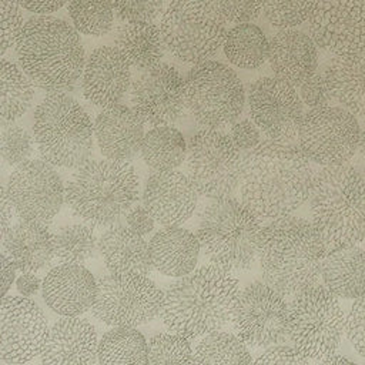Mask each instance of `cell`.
I'll return each mask as SVG.
<instances>
[{
    "instance_id": "6da1fadb",
    "label": "cell",
    "mask_w": 365,
    "mask_h": 365,
    "mask_svg": "<svg viewBox=\"0 0 365 365\" xmlns=\"http://www.w3.org/2000/svg\"><path fill=\"white\" fill-rule=\"evenodd\" d=\"M315 173L302 148L267 140L242 155L240 194L261 220L291 215L309 200Z\"/></svg>"
},
{
    "instance_id": "7a4b0ae2",
    "label": "cell",
    "mask_w": 365,
    "mask_h": 365,
    "mask_svg": "<svg viewBox=\"0 0 365 365\" xmlns=\"http://www.w3.org/2000/svg\"><path fill=\"white\" fill-rule=\"evenodd\" d=\"M240 294L232 272L214 264L202 265L167 287L160 317L168 331L200 338L232 322Z\"/></svg>"
},
{
    "instance_id": "3957f363",
    "label": "cell",
    "mask_w": 365,
    "mask_h": 365,
    "mask_svg": "<svg viewBox=\"0 0 365 365\" xmlns=\"http://www.w3.org/2000/svg\"><path fill=\"white\" fill-rule=\"evenodd\" d=\"M327 247L312 224L285 215L262 227L258 262L262 279L284 297H294L322 278Z\"/></svg>"
},
{
    "instance_id": "277c9868",
    "label": "cell",
    "mask_w": 365,
    "mask_h": 365,
    "mask_svg": "<svg viewBox=\"0 0 365 365\" xmlns=\"http://www.w3.org/2000/svg\"><path fill=\"white\" fill-rule=\"evenodd\" d=\"M14 46L20 67L41 88L63 91L83 76L86 51L81 37L61 19L48 14L30 17Z\"/></svg>"
},
{
    "instance_id": "5b68a950",
    "label": "cell",
    "mask_w": 365,
    "mask_h": 365,
    "mask_svg": "<svg viewBox=\"0 0 365 365\" xmlns=\"http://www.w3.org/2000/svg\"><path fill=\"white\" fill-rule=\"evenodd\" d=\"M140 197V178L128 161L88 160L73 173L66 187L70 210L94 228L125 221Z\"/></svg>"
},
{
    "instance_id": "8992f818",
    "label": "cell",
    "mask_w": 365,
    "mask_h": 365,
    "mask_svg": "<svg viewBox=\"0 0 365 365\" xmlns=\"http://www.w3.org/2000/svg\"><path fill=\"white\" fill-rule=\"evenodd\" d=\"M311 221L327 251L356 245L365 238V178L348 164L327 165L309 195Z\"/></svg>"
},
{
    "instance_id": "52a82bcc",
    "label": "cell",
    "mask_w": 365,
    "mask_h": 365,
    "mask_svg": "<svg viewBox=\"0 0 365 365\" xmlns=\"http://www.w3.org/2000/svg\"><path fill=\"white\" fill-rule=\"evenodd\" d=\"M261 218L242 200L211 198L201 210L197 237L208 261L230 272L252 268L258 258Z\"/></svg>"
},
{
    "instance_id": "ba28073f",
    "label": "cell",
    "mask_w": 365,
    "mask_h": 365,
    "mask_svg": "<svg viewBox=\"0 0 365 365\" xmlns=\"http://www.w3.org/2000/svg\"><path fill=\"white\" fill-rule=\"evenodd\" d=\"M33 135L40 158L68 170H76L90 160L96 138L88 113L63 91H51L38 103Z\"/></svg>"
},
{
    "instance_id": "9c48e42d",
    "label": "cell",
    "mask_w": 365,
    "mask_h": 365,
    "mask_svg": "<svg viewBox=\"0 0 365 365\" xmlns=\"http://www.w3.org/2000/svg\"><path fill=\"white\" fill-rule=\"evenodd\" d=\"M227 20L214 0H171L160 29L168 53L185 64L210 60L224 44Z\"/></svg>"
},
{
    "instance_id": "30bf717a",
    "label": "cell",
    "mask_w": 365,
    "mask_h": 365,
    "mask_svg": "<svg viewBox=\"0 0 365 365\" xmlns=\"http://www.w3.org/2000/svg\"><path fill=\"white\" fill-rule=\"evenodd\" d=\"M345 321L338 295L325 285L308 287L288 304L289 339L304 356L317 362L336 352Z\"/></svg>"
},
{
    "instance_id": "8fae6325",
    "label": "cell",
    "mask_w": 365,
    "mask_h": 365,
    "mask_svg": "<svg viewBox=\"0 0 365 365\" xmlns=\"http://www.w3.org/2000/svg\"><path fill=\"white\" fill-rule=\"evenodd\" d=\"M185 104L202 128L220 130L242 114L245 88L231 67L207 60L194 64L185 77Z\"/></svg>"
},
{
    "instance_id": "7c38bea8",
    "label": "cell",
    "mask_w": 365,
    "mask_h": 365,
    "mask_svg": "<svg viewBox=\"0 0 365 365\" xmlns=\"http://www.w3.org/2000/svg\"><path fill=\"white\" fill-rule=\"evenodd\" d=\"M97 285L91 314L106 325H145L161 311L164 292L144 274L108 271Z\"/></svg>"
},
{
    "instance_id": "4fadbf2b",
    "label": "cell",
    "mask_w": 365,
    "mask_h": 365,
    "mask_svg": "<svg viewBox=\"0 0 365 365\" xmlns=\"http://www.w3.org/2000/svg\"><path fill=\"white\" fill-rule=\"evenodd\" d=\"M242 155L230 135L204 128L195 133L187 147V175L201 195L231 197L240 187Z\"/></svg>"
},
{
    "instance_id": "5bb4252c",
    "label": "cell",
    "mask_w": 365,
    "mask_h": 365,
    "mask_svg": "<svg viewBox=\"0 0 365 365\" xmlns=\"http://www.w3.org/2000/svg\"><path fill=\"white\" fill-rule=\"evenodd\" d=\"M359 133L356 117L341 106L309 108L298 131V144L317 164L342 165L358 150Z\"/></svg>"
},
{
    "instance_id": "9a60e30c",
    "label": "cell",
    "mask_w": 365,
    "mask_h": 365,
    "mask_svg": "<svg viewBox=\"0 0 365 365\" xmlns=\"http://www.w3.org/2000/svg\"><path fill=\"white\" fill-rule=\"evenodd\" d=\"M232 327L250 346L268 348L284 342L288 334V304L281 292L265 281L247 285L238 298Z\"/></svg>"
},
{
    "instance_id": "2e32d148",
    "label": "cell",
    "mask_w": 365,
    "mask_h": 365,
    "mask_svg": "<svg viewBox=\"0 0 365 365\" xmlns=\"http://www.w3.org/2000/svg\"><path fill=\"white\" fill-rule=\"evenodd\" d=\"M248 111L258 128L275 141L292 143L305 115L295 86L274 76L257 78L248 90Z\"/></svg>"
},
{
    "instance_id": "e0dca14e",
    "label": "cell",
    "mask_w": 365,
    "mask_h": 365,
    "mask_svg": "<svg viewBox=\"0 0 365 365\" xmlns=\"http://www.w3.org/2000/svg\"><path fill=\"white\" fill-rule=\"evenodd\" d=\"M6 188L20 218L47 225L58 214L66 200L60 174L43 158L29 160L14 168Z\"/></svg>"
},
{
    "instance_id": "ac0fdd59",
    "label": "cell",
    "mask_w": 365,
    "mask_h": 365,
    "mask_svg": "<svg viewBox=\"0 0 365 365\" xmlns=\"http://www.w3.org/2000/svg\"><path fill=\"white\" fill-rule=\"evenodd\" d=\"M133 110L153 127L171 125L178 121L185 110V78L167 63H158L133 80L130 88Z\"/></svg>"
},
{
    "instance_id": "d6986e66",
    "label": "cell",
    "mask_w": 365,
    "mask_h": 365,
    "mask_svg": "<svg viewBox=\"0 0 365 365\" xmlns=\"http://www.w3.org/2000/svg\"><path fill=\"white\" fill-rule=\"evenodd\" d=\"M50 334L44 311L27 297L1 298L0 359L10 365L26 364L41 355Z\"/></svg>"
},
{
    "instance_id": "ffe728a7",
    "label": "cell",
    "mask_w": 365,
    "mask_h": 365,
    "mask_svg": "<svg viewBox=\"0 0 365 365\" xmlns=\"http://www.w3.org/2000/svg\"><path fill=\"white\" fill-rule=\"evenodd\" d=\"M308 33L332 56L365 53V0H315Z\"/></svg>"
},
{
    "instance_id": "44dd1931",
    "label": "cell",
    "mask_w": 365,
    "mask_h": 365,
    "mask_svg": "<svg viewBox=\"0 0 365 365\" xmlns=\"http://www.w3.org/2000/svg\"><path fill=\"white\" fill-rule=\"evenodd\" d=\"M198 195L190 177L181 171H155L145 181L143 204L155 222L181 225L195 211Z\"/></svg>"
},
{
    "instance_id": "7402d4cb",
    "label": "cell",
    "mask_w": 365,
    "mask_h": 365,
    "mask_svg": "<svg viewBox=\"0 0 365 365\" xmlns=\"http://www.w3.org/2000/svg\"><path fill=\"white\" fill-rule=\"evenodd\" d=\"M131 83V64L114 46L98 47L86 60L81 88L91 104L103 108L118 104Z\"/></svg>"
},
{
    "instance_id": "603a6c76",
    "label": "cell",
    "mask_w": 365,
    "mask_h": 365,
    "mask_svg": "<svg viewBox=\"0 0 365 365\" xmlns=\"http://www.w3.org/2000/svg\"><path fill=\"white\" fill-rule=\"evenodd\" d=\"M97 289V278L87 268L61 262L47 271L41 295L46 305L58 315L78 317L91 309Z\"/></svg>"
},
{
    "instance_id": "cb8c5ba5",
    "label": "cell",
    "mask_w": 365,
    "mask_h": 365,
    "mask_svg": "<svg viewBox=\"0 0 365 365\" xmlns=\"http://www.w3.org/2000/svg\"><path fill=\"white\" fill-rule=\"evenodd\" d=\"M144 124L133 107L123 104L104 107L94 121V134L101 154L130 163L141 151Z\"/></svg>"
},
{
    "instance_id": "d4e9b609",
    "label": "cell",
    "mask_w": 365,
    "mask_h": 365,
    "mask_svg": "<svg viewBox=\"0 0 365 365\" xmlns=\"http://www.w3.org/2000/svg\"><path fill=\"white\" fill-rule=\"evenodd\" d=\"M98 339L94 325L80 317H63L50 328L41 362L46 365H86L97 358Z\"/></svg>"
},
{
    "instance_id": "484cf974",
    "label": "cell",
    "mask_w": 365,
    "mask_h": 365,
    "mask_svg": "<svg viewBox=\"0 0 365 365\" xmlns=\"http://www.w3.org/2000/svg\"><path fill=\"white\" fill-rule=\"evenodd\" d=\"M269 68L274 76L299 87L318 70V46L297 29H279L269 40Z\"/></svg>"
},
{
    "instance_id": "4316f807",
    "label": "cell",
    "mask_w": 365,
    "mask_h": 365,
    "mask_svg": "<svg viewBox=\"0 0 365 365\" xmlns=\"http://www.w3.org/2000/svg\"><path fill=\"white\" fill-rule=\"evenodd\" d=\"M1 240L3 252L20 272L44 271L56 258L54 237L47 224L21 218Z\"/></svg>"
},
{
    "instance_id": "83f0119b",
    "label": "cell",
    "mask_w": 365,
    "mask_h": 365,
    "mask_svg": "<svg viewBox=\"0 0 365 365\" xmlns=\"http://www.w3.org/2000/svg\"><path fill=\"white\" fill-rule=\"evenodd\" d=\"M98 250L108 271L148 275L154 269L150 244L128 225L106 228L98 238Z\"/></svg>"
},
{
    "instance_id": "f1b7e54d",
    "label": "cell",
    "mask_w": 365,
    "mask_h": 365,
    "mask_svg": "<svg viewBox=\"0 0 365 365\" xmlns=\"http://www.w3.org/2000/svg\"><path fill=\"white\" fill-rule=\"evenodd\" d=\"M148 244L154 268L160 274L178 278L195 269L201 244L192 231L167 225L157 231Z\"/></svg>"
},
{
    "instance_id": "f546056e",
    "label": "cell",
    "mask_w": 365,
    "mask_h": 365,
    "mask_svg": "<svg viewBox=\"0 0 365 365\" xmlns=\"http://www.w3.org/2000/svg\"><path fill=\"white\" fill-rule=\"evenodd\" d=\"M324 74L334 101L365 120V53L334 56Z\"/></svg>"
},
{
    "instance_id": "4dcf8cb0",
    "label": "cell",
    "mask_w": 365,
    "mask_h": 365,
    "mask_svg": "<svg viewBox=\"0 0 365 365\" xmlns=\"http://www.w3.org/2000/svg\"><path fill=\"white\" fill-rule=\"evenodd\" d=\"M322 281L339 298L362 297L365 294V250L349 245L327 251L322 261Z\"/></svg>"
},
{
    "instance_id": "1f68e13d",
    "label": "cell",
    "mask_w": 365,
    "mask_h": 365,
    "mask_svg": "<svg viewBox=\"0 0 365 365\" xmlns=\"http://www.w3.org/2000/svg\"><path fill=\"white\" fill-rule=\"evenodd\" d=\"M113 43L137 70H145L161 63L167 50L161 29L153 21H123L115 27Z\"/></svg>"
},
{
    "instance_id": "d6a6232c",
    "label": "cell",
    "mask_w": 365,
    "mask_h": 365,
    "mask_svg": "<svg viewBox=\"0 0 365 365\" xmlns=\"http://www.w3.org/2000/svg\"><path fill=\"white\" fill-rule=\"evenodd\" d=\"M222 47L228 61L244 70L259 68L269 56V40L262 29L251 21L231 27L227 31Z\"/></svg>"
},
{
    "instance_id": "836d02e7",
    "label": "cell",
    "mask_w": 365,
    "mask_h": 365,
    "mask_svg": "<svg viewBox=\"0 0 365 365\" xmlns=\"http://www.w3.org/2000/svg\"><path fill=\"white\" fill-rule=\"evenodd\" d=\"M188 144L182 133L173 125H155L144 134L141 157L155 171L174 170L185 161Z\"/></svg>"
},
{
    "instance_id": "e575fe53",
    "label": "cell",
    "mask_w": 365,
    "mask_h": 365,
    "mask_svg": "<svg viewBox=\"0 0 365 365\" xmlns=\"http://www.w3.org/2000/svg\"><path fill=\"white\" fill-rule=\"evenodd\" d=\"M97 358L100 364H148V342L137 327L117 325L98 341Z\"/></svg>"
},
{
    "instance_id": "d590c367",
    "label": "cell",
    "mask_w": 365,
    "mask_h": 365,
    "mask_svg": "<svg viewBox=\"0 0 365 365\" xmlns=\"http://www.w3.org/2000/svg\"><path fill=\"white\" fill-rule=\"evenodd\" d=\"M34 98L33 80L16 63L0 61V115L3 121L23 117Z\"/></svg>"
},
{
    "instance_id": "8d00e7d4",
    "label": "cell",
    "mask_w": 365,
    "mask_h": 365,
    "mask_svg": "<svg viewBox=\"0 0 365 365\" xmlns=\"http://www.w3.org/2000/svg\"><path fill=\"white\" fill-rule=\"evenodd\" d=\"M251 362L247 344L237 334L221 329L204 335L194 349V364L247 365Z\"/></svg>"
},
{
    "instance_id": "74e56055",
    "label": "cell",
    "mask_w": 365,
    "mask_h": 365,
    "mask_svg": "<svg viewBox=\"0 0 365 365\" xmlns=\"http://www.w3.org/2000/svg\"><path fill=\"white\" fill-rule=\"evenodd\" d=\"M53 237L54 254L60 262L83 265L100 252L98 238L88 224H63L53 232Z\"/></svg>"
},
{
    "instance_id": "f35d334b",
    "label": "cell",
    "mask_w": 365,
    "mask_h": 365,
    "mask_svg": "<svg viewBox=\"0 0 365 365\" xmlns=\"http://www.w3.org/2000/svg\"><path fill=\"white\" fill-rule=\"evenodd\" d=\"M67 11L81 34L103 37L113 30L115 11L111 0H68Z\"/></svg>"
},
{
    "instance_id": "ab89813d",
    "label": "cell",
    "mask_w": 365,
    "mask_h": 365,
    "mask_svg": "<svg viewBox=\"0 0 365 365\" xmlns=\"http://www.w3.org/2000/svg\"><path fill=\"white\" fill-rule=\"evenodd\" d=\"M148 364H194L188 338L175 332L153 335L148 339Z\"/></svg>"
},
{
    "instance_id": "60d3db41",
    "label": "cell",
    "mask_w": 365,
    "mask_h": 365,
    "mask_svg": "<svg viewBox=\"0 0 365 365\" xmlns=\"http://www.w3.org/2000/svg\"><path fill=\"white\" fill-rule=\"evenodd\" d=\"M315 0H261L265 19L277 29H295L308 21Z\"/></svg>"
},
{
    "instance_id": "b9f144b4",
    "label": "cell",
    "mask_w": 365,
    "mask_h": 365,
    "mask_svg": "<svg viewBox=\"0 0 365 365\" xmlns=\"http://www.w3.org/2000/svg\"><path fill=\"white\" fill-rule=\"evenodd\" d=\"M34 135H31L26 128L17 124H9L3 127L1 131V158L3 161L17 168L21 164L31 160L34 153Z\"/></svg>"
},
{
    "instance_id": "7bdbcfd3",
    "label": "cell",
    "mask_w": 365,
    "mask_h": 365,
    "mask_svg": "<svg viewBox=\"0 0 365 365\" xmlns=\"http://www.w3.org/2000/svg\"><path fill=\"white\" fill-rule=\"evenodd\" d=\"M121 21H154L165 10V0H111Z\"/></svg>"
},
{
    "instance_id": "ee69618b",
    "label": "cell",
    "mask_w": 365,
    "mask_h": 365,
    "mask_svg": "<svg viewBox=\"0 0 365 365\" xmlns=\"http://www.w3.org/2000/svg\"><path fill=\"white\" fill-rule=\"evenodd\" d=\"M0 44L1 54L16 44L17 37L24 26L21 4L17 0H0Z\"/></svg>"
},
{
    "instance_id": "f6af8a7d",
    "label": "cell",
    "mask_w": 365,
    "mask_h": 365,
    "mask_svg": "<svg viewBox=\"0 0 365 365\" xmlns=\"http://www.w3.org/2000/svg\"><path fill=\"white\" fill-rule=\"evenodd\" d=\"M345 334L354 349L365 358V294L354 301L346 315Z\"/></svg>"
},
{
    "instance_id": "bcb514c9",
    "label": "cell",
    "mask_w": 365,
    "mask_h": 365,
    "mask_svg": "<svg viewBox=\"0 0 365 365\" xmlns=\"http://www.w3.org/2000/svg\"><path fill=\"white\" fill-rule=\"evenodd\" d=\"M228 23H250L262 11L261 0H214Z\"/></svg>"
},
{
    "instance_id": "7dc6e473",
    "label": "cell",
    "mask_w": 365,
    "mask_h": 365,
    "mask_svg": "<svg viewBox=\"0 0 365 365\" xmlns=\"http://www.w3.org/2000/svg\"><path fill=\"white\" fill-rule=\"evenodd\" d=\"M299 96L302 103L309 108L331 106V101L334 100L324 71H317L307 81H304L299 86Z\"/></svg>"
},
{
    "instance_id": "c3c4849f",
    "label": "cell",
    "mask_w": 365,
    "mask_h": 365,
    "mask_svg": "<svg viewBox=\"0 0 365 365\" xmlns=\"http://www.w3.org/2000/svg\"><path fill=\"white\" fill-rule=\"evenodd\" d=\"M308 358L304 356L294 345H271L268 346L254 362L255 364H281V365H302L308 364Z\"/></svg>"
},
{
    "instance_id": "681fc988",
    "label": "cell",
    "mask_w": 365,
    "mask_h": 365,
    "mask_svg": "<svg viewBox=\"0 0 365 365\" xmlns=\"http://www.w3.org/2000/svg\"><path fill=\"white\" fill-rule=\"evenodd\" d=\"M230 138L235 147L241 151H250L261 143V134L258 125L251 120H241L231 125Z\"/></svg>"
},
{
    "instance_id": "f907efd6",
    "label": "cell",
    "mask_w": 365,
    "mask_h": 365,
    "mask_svg": "<svg viewBox=\"0 0 365 365\" xmlns=\"http://www.w3.org/2000/svg\"><path fill=\"white\" fill-rule=\"evenodd\" d=\"M125 222L128 227H131L134 231H137L141 235H148L153 232L154 230V222L155 220L153 218V215L150 214V211L140 204H135L130 212L127 214Z\"/></svg>"
},
{
    "instance_id": "816d5d0a",
    "label": "cell",
    "mask_w": 365,
    "mask_h": 365,
    "mask_svg": "<svg viewBox=\"0 0 365 365\" xmlns=\"http://www.w3.org/2000/svg\"><path fill=\"white\" fill-rule=\"evenodd\" d=\"M43 287V281L37 275V272H23L16 279V288L20 292V295L31 298L37 295L40 288Z\"/></svg>"
},
{
    "instance_id": "f5cc1de1",
    "label": "cell",
    "mask_w": 365,
    "mask_h": 365,
    "mask_svg": "<svg viewBox=\"0 0 365 365\" xmlns=\"http://www.w3.org/2000/svg\"><path fill=\"white\" fill-rule=\"evenodd\" d=\"M23 9L34 14H50L61 9L68 0H17Z\"/></svg>"
},
{
    "instance_id": "db71d44e",
    "label": "cell",
    "mask_w": 365,
    "mask_h": 365,
    "mask_svg": "<svg viewBox=\"0 0 365 365\" xmlns=\"http://www.w3.org/2000/svg\"><path fill=\"white\" fill-rule=\"evenodd\" d=\"M0 194H1V200H0V218H1V237L7 232V230L11 227V220L13 215L16 212L14 205L9 197L7 188L3 185L0 188Z\"/></svg>"
},
{
    "instance_id": "11a10c76",
    "label": "cell",
    "mask_w": 365,
    "mask_h": 365,
    "mask_svg": "<svg viewBox=\"0 0 365 365\" xmlns=\"http://www.w3.org/2000/svg\"><path fill=\"white\" fill-rule=\"evenodd\" d=\"M0 261H1V297H4L7 295V291L10 289L11 284L16 279L17 268L4 252L0 255Z\"/></svg>"
},
{
    "instance_id": "9f6ffc18",
    "label": "cell",
    "mask_w": 365,
    "mask_h": 365,
    "mask_svg": "<svg viewBox=\"0 0 365 365\" xmlns=\"http://www.w3.org/2000/svg\"><path fill=\"white\" fill-rule=\"evenodd\" d=\"M319 364H327V365H338V364H351L352 361L349 359V358H346V356H344L342 354H339V352H334V354H331V355H328V356H325V358H322L321 361H318Z\"/></svg>"
},
{
    "instance_id": "6f0895ef",
    "label": "cell",
    "mask_w": 365,
    "mask_h": 365,
    "mask_svg": "<svg viewBox=\"0 0 365 365\" xmlns=\"http://www.w3.org/2000/svg\"><path fill=\"white\" fill-rule=\"evenodd\" d=\"M358 151L365 158V127L359 133V141H358Z\"/></svg>"
},
{
    "instance_id": "680465c9",
    "label": "cell",
    "mask_w": 365,
    "mask_h": 365,
    "mask_svg": "<svg viewBox=\"0 0 365 365\" xmlns=\"http://www.w3.org/2000/svg\"><path fill=\"white\" fill-rule=\"evenodd\" d=\"M364 242H365V238H364Z\"/></svg>"
}]
</instances>
